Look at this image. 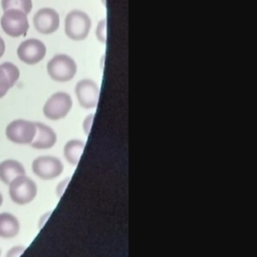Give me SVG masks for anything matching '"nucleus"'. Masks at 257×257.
Here are the masks:
<instances>
[{"label":"nucleus","instance_id":"nucleus-1","mask_svg":"<svg viewBox=\"0 0 257 257\" xmlns=\"http://www.w3.org/2000/svg\"><path fill=\"white\" fill-rule=\"evenodd\" d=\"M48 75L55 81L65 82L72 79L76 73L77 66L69 55L56 54L47 63L46 66Z\"/></svg>","mask_w":257,"mask_h":257},{"label":"nucleus","instance_id":"nucleus-2","mask_svg":"<svg viewBox=\"0 0 257 257\" xmlns=\"http://www.w3.org/2000/svg\"><path fill=\"white\" fill-rule=\"evenodd\" d=\"M91 27L89 16L80 10L70 11L64 21L65 34L72 40L79 41L86 38Z\"/></svg>","mask_w":257,"mask_h":257},{"label":"nucleus","instance_id":"nucleus-3","mask_svg":"<svg viewBox=\"0 0 257 257\" xmlns=\"http://www.w3.org/2000/svg\"><path fill=\"white\" fill-rule=\"evenodd\" d=\"M37 194V186L32 179L25 175L18 176L9 184V195L11 200L18 205L30 203Z\"/></svg>","mask_w":257,"mask_h":257},{"label":"nucleus","instance_id":"nucleus-4","mask_svg":"<svg viewBox=\"0 0 257 257\" xmlns=\"http://www.w3.org/2000/svg\"><path fill=\"white\" fill-rule=\"evenodd\" d=\"M27 14L18 9L5 10L1 17V27L3 31L11 37L26 35L29 28Z\"/></svg>","mask_w":257,"mask_h":257},{"label":"nucleus","instance_id":"nucleus-5","mask_svg":"<svg viewBox=\"0 0 257 257\" xmlns=\"http://www.w3.org/2000/svg\"><path fill=\"white\" fill-rule=\"evenodd\" d=\"M72 106L71 96L67 92L58 91L53 93L43 105L44 115L52 120L63 118Z\"/></svg>","mask_w":257,"mask_h":257},{"label":"nucleus","instance_id":"nucleus-6","mask_svg":"<svg viewBox=\"0 0 257 257\" xmlns=\"http://www.w3.org/2000/svg\"><path fill=\"white\" fill-rule=\"evenodd\" d=\"M36 133L35 122L25 119H15L11 121L5 131L9 141L15 144H30Z\"/></svg>","mask_w":257,"mask_h":257},{"label":"nucleus","instance_id":"nucleus-7","mask_svg":"<svg viewBox=\"0 0 257 257\" xmlns=\"http://www.w3.org/2000/svg\"><path fill=\"white\" fill-rule=\"evenodd\" d=\"M46 54V46L36 38H30L20 43L17 48L19 59L26 64H36L41 61Z\"/></svg>","mask_w":257,"mask_h":257},{"label":"nucleus","instance_id":"nucleus-8","mask_svg":"<svg viewBox=\"0 0 257 257\" xmlns=\"http://www.w3.org/2000/svg\"><path fill=\"white\" fill-rule=\"evenodd\" d=\"M33 173L42 180H51L63 172L61 161L52 156H41L32 163Z\"/></svg>","mask_w":257,"mask_h":257},{"label":"nucleus","instance_id":"nucleus-9","mask_svg":"<svg viewBox=\"0 0 257 257\" xmlns=\"http://www.w3.org/2000/svg\"><path fill=\"white\" fill-rule=\"evenodd\" d=\"M75 94L82 107L93 108L98 102L99 88L93 80L82 79L75 85Z\"/></svg>","mask_w":257,"mask_h":257},{"label":"nucleus","instance_id":"nucleus-10","mask_svg":"<svg viewBox=\"0 0 257 257\" xmlns=\"http://www.w3.org/2000/svg\"><path fill=\"white\" fill-rule=\"evenodd\" d=\"M33 24L39 33L51 34L59 27V15L52 8H41L35 13Z\"/></svg>","mask_w":257,"mask_h":257},{"label":"nucleus","instance_id":"nucleus-11","mask_svg":"<svg viewBox=\"0 0 257 257\" xmlns=\"http://www.w3.org/2000/svg\"><path fill=\"white\" fill-rule=\"evenodd\" d=\"M36 125V133L34 139L29 144L32 148L38 150H45L50 149L56 143L57 137L55 132L48 125L42 122H35Z\"/></svg>","mask_w":257,"mask_h":257},{"label":"nucleus","instance_id":"nucleus-12","mask_svg":"<svg viewBox=\"0 0 257 257\" xmlns=\"http://www.w3.org/2000/svg\"><path fill=\"white\" fill-rule=\"evenodd\" d=\"M19 75L18 67L13 63L7 61L0 64V98L16 83Z\"/></svg>","mask_w":257,"mask_h":257},{"label":"nucleus","instance_id":"nucleus-13","mask_svg":"<svg viewBox=\"0 0 257 257\" xmlns=\"http://www.w3.org/2000/svg\"><path fill=\"white\" fill-rule=\"evenodd\" d=\"M25 175V169L21 163L15 160H5L0 163V181L9 185L18 176Z\"/></svg>","mask_w":257,"mask_h":257},{"label":"nucleus","instance_id":"nucleus-14","mask_svg":"<svg viewBox=\"0 0 257 257\" xmlns=\"http://www.w3.org/2000/svg\"><path fill=\"white\" fill-rule=\"evenodd\" d=\"M19 229V222L14 215L7 212L0 213V237L13 238L18 234Z\"/></svg>","mask_w":257,"mask_h":257},{"label":"nucleus","instance_id":"nucleus-15","mask_svg":"<svg viewBox=\"0 0 257 257\" xmlns=\"http://www.w3.org/2000/svg\"><path fill=\"white\" fill-rule=\"evenodd\" d=\"M84 147H85L84 142H82L80 140L68 141L63 148V155H64L66 161L73 166L77 165L81 158V155L83 153Z\"/></svg>","mask_w":257,"mask_h":257},{"label":"nucleus","instance_id":"nucleus-16","mask_svg":"<svg viewBox=\"0 0 257 257\" xmlns=\"http://www.w3.org/2000/svg\"><path fill=\"white\" fill-rule=\"evenodd\" d=\"M2 9H18L28 14L32 9V1L31 0H2L1 2Z\"/></svg>","mask_w":257,"mask_h":257},{"label":"nucleus","instance_id":"nucleus-17","mask_svg":"<svg viewBox=\"0 0 257 257\" xmlns=\"http://www.w3.org/2000/svg\"><path fill=\"white\" fill-rule=\"evenodd\" d=\"M95 36L101 42H106V20L102 19L98 22L96 29H95Z\"/></svg>","mask_w":257,"mask_h":257},{"label":"nucleus","instance_id":"nucleus-18","mask_svg":"<svg viewBox=\"0 0 257 257\" xmlns=\"http://www.w3.org/2000/svg\"><path fill=\"white\" fill-rule=\"evenodd\" d=\"M25 250V247L24 246H15L13 248H11L7 254H6V257H19Z\"/></svg>","mask_w":257,"mask_h":257},{"label":"nucleus","instance_id":"nucleus-19","mask_svg":"<svg viewBox=\"0 0 257 257\" xmlns=\"http://www.w3.org/2000/svg\"><path fill=\"white\" fill-rule=\"evenodd\" d=\"M92 120H93V113H91V114L86 116V118H85V120L83 122V128H84L85 135H89V131H90V126H91Z\"/></svg>","mask_w":257,"mask_h":257},{"label":"nucleus","instance_id":"nucleus-20","mask_svg":"<svg viewBox=\"0 0 257 257\" xmlns=\"http://www.w3.org/2000/svg\"><path fill=\"white\" fill-rule=\"evenodd\" d=\"M4 51H5V43H4V40L2 39V37L0 36V58L4 54Z\"/></svg>","mask_w":257,"mask_h":257},{"label":"nucleus","instance_id":"nucleus-21","mask_svg":"<svg viewBox=\"0 0 257 257\" xmlns=\"http://www.w3.org/2000/svg\"><path fill=\"white\" fill-rule=\"evenodd\" d=\"M2 202H3V198H2V195H1V193H0V206L2 205Z\"/></svg>","mask_w":257,"mask_h":257},{"label":"nucleus","instance_id":"nucleus-22","mask_svg":"<svg viewBox=\"0 0 257 257\" xmlns=\"http://www.w3.org/2000/svg\"><path fill=\"white\" fill-rule=\"evenodd\" d=\"M0 255H1V251H0Z\"/></svg>","mask_w":257,"mask_h":257}]
</instances>
